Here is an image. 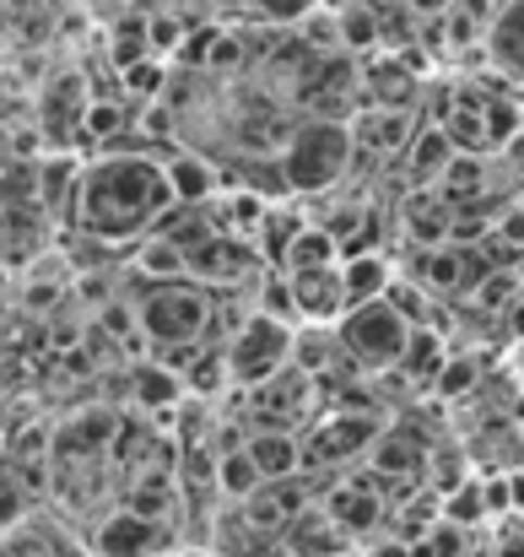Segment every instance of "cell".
<instances>
[{
    "mask_svg": "<svg viewBox=\"0 0 524 557\" xmlns=\"http://www.w3.org/2000/svg\"><path fill=\"white\" fill-rule=\"evenodd\" d=\"M174 206L169 169L147 152H109L82 169L76 189V233L98 244H136L158 227V216Z\"/></svg>",
    "mask_w": 524,
    "mask_h": 557,
    "instance_id": "obj_1",
    "label": "cell"
},
{
    "mask_svg": "<svg viewBox=\"0 0 524 557\" xmlns=\"http://www.w3.org/2000/svg\"><path fill=\"white\" fill-rule=\"evenodd\" d=\"M276 158L287 169L292 195H325L347 180L351 158H357V136L347 120H303V125H292V136Z\"/></svg>",
    "mask_w": 524,
    "mask_h": 557,
    "instance_id": "obj_2",
    "label": "cell"
},
{
    "mask_svg": "<svg viewBox=\"0 0 524 557\" xmlns=\"http://www.w3.org/2000/svg\"><path fill=\"white\" fill-rule=\"evenodd\" d=\"M141 309V336L152 347H174V342H200L211 336V293L200 276H174V282H158L147 298H136Z\"/></svg>",
    "mask_w": 524,
    "mask_h": 557,
    "instance_id": "obj_3",
    "label": "cell"
},
{
    "mask_svg": "<svg viewBox=\"0 0 524 557\" xmlns=\"http://www.w3.org/2000/svg\"><path fill=\"white\" fill-rule=\"evenodd\" d=\"M336 331H341V347L357 369H400L416 325L389 298H367V304H351L336 320Z\"/></svg>",
    "mask_w": 524,
    "mask_h": 557,
    "instance_id": "obj_4",
    "label": "cell"
},
{
    "mask_svg": "<svg viewBox=\"0 0 524 557\" xmlns=\"http://www.w3.org/2000/svg\"><path fill=\"white\" fill-rule=\"evenodd\" d=\"M292 336H298L292 320H276V314H265V309L244 314V320L233 325V336L222 342V347H227V369H233V389H254V384H265L271 373L287 369V363H292Z\"/></svg>",
    "mask_w": 524,
    "mask_h": 557,
    "instance_id": "obj_5",
    "label": "cell"
},
{
    "mask_svg": "<svg viewBox=\"0 0 524 557\" xmlns=\"http://www.w3.org/2000/svg\"><path fill=\"white\" fill-rule=\"evenodd\" d=\"M378 433H384V422H378L373 411H325V417H314L309 433H303V460H309V471H314V466L357 460V455H367V444H373Z\"/></svg>",
    "mask_w": 524,
    "mask_h": 557,
    "instance_id": "obj_6",
    "label": "cell"
},
{
    "mask_svg": "<svg viewBox=\"0 0 524 557\" xmlns=\"http://www.w3.org/2000/svg\"><path fill=\"white\" fill-rule=\"evenodd\" d=\"M260 255L265 249H254V238H244V233H211L189 255V276H200L205 287H244L260 271Z\"/></svg>",
    "mask_w": 524,
    "mask_h": 557,
    "instance_id": "obj_7",
    "label": "cell"
},
{
    "mask_svg": "<svg viewBox=\"0 0 524 557\" xmlns=\"http://www.w3.org/2000/svg\"><path fill=\"white\" fill-rule=\"evenodd\" d=\"M87 103H92V87H87V76H76V71L54 76V82L43 87V98H38V125H43V141L76 147V136H82V120H87Z\"/></svg>",
    "mask_w": 524,
    "mask_h": 557,
    "instance_id": "obj_8",
    "label": "cell"
},
{
    "mask_svg": "<svg viewBox=\"0 0 524 557\" xmlns=\"http://www.w3.org/2000/svg\"><path fill=\"white\" fill-rule=\"evenodd\" d=\"M169 547V531L163 520L141 515V509H114L98 531H92V553L98 557H147V553H163Z\"/></svg>",
    "mask_w": 524,
    "mask_h": 557,
    "instance_id": "obj_9",
    "label": "cell"
},
{
    "mask_svg": "<svg viewBox=\"0 0 524 557\" xmlns=\"http://www.w3.org/2000/svg\"><path fill=\"white\" fill-rule=\"evenodd\" d=\"M378 482H384V476L367 471V476H347L341 487L325 493V509H330V520H336L347 536H373V531H378V520H384V509H389Z\"/></svg>",
    "mask_w": 524,
    "mask_h": 557,
    "instance_id": "obj_10",
    "label": "cell"
},
{
    "mask_svg": "<svg viewBox=\"0 0 524 557\" xmlns=\"http://www.w3.org/2000/svg\"><path fill=\"white\" fill-rule=\"evenodd\" d=\"M244 449L254 455V466L265 471V482H287V476H303V471H309V460H303V433H298V428H271V422H260V428H249Z\"/></svg>",
    "mask_w": 524,
    "mask_h": 557,
    "instance_id": "obj_11",
    "label": "cell"
},
{
    "mask_svg": "<svg viewBox=\"0 0 524 557\" xmlns=\"http://www.w3.org/2000/svg\"><path fill=\"white\" fill-rule=\"evenodd\" d=\"M351 136H357L362 152H384V158H389V152H406V147H411L416 120H411L406 103H378V109H367V114L351 120Z\"/></svg>",
    "mask_w": 524,
    "mask_h": 557,
    "instance_id": "obj_12",
    "label": "cell"
},
{
    "mask_svg": "<svg viewBox=\"0 0 524 557\" xmlns=\"http://www.w3.org/2000/svg\"><path fill=\"white\" fill-rule=\"evenodd\" d=\"M487 60L492 71H503L509 82H524V0H503L487 16Z\"/></svg>",
    "mask_w": 524,
    "mask_h": 557,
    "instance_id": "obj_13",
    "label": "cell"
},
{
    "mask_svg": "<svg viewBox=\"0 0 524 557\" xmlns=\"http://www.w3.org/2000/svg\"><path fill=\"white\" fill-rule=\"evenodd\" d=\"M454 152H460V141L449 136V125H444V120H427V125H416V136H411V147H406L400 158H406L411 185H438Z\"/></svg>",
    "mask_w": 524,
    "mask_h": 557,
    "instance_id": "obj_14",
    "label": "cell"
},
{
    "mask_svg": "<svg viewBox=\"0 0 524 557\" xmlns=\"http://www.w3.org/2000/svg\"><path fill=\"white\" fill-rule=\"evenodd\" d=\"M367 471H378L384 482H400V476H416L422 466H427V449L416 444V433H406V428H384L373 444H367Z\"/></svg>",
    "mask_w": 524,
    "mask_h": 557,
    "instance_id": "obj_15",
    "label": "cell"
},
{
    "mask_svg": "<svg viewBox=\"0 0 524 557\" xmlns=\"http://www.w3.org/2000/svg\"><path fill=\"white\" fill-rule=\"evenodd\" d=\"M5 553L11 557H87L65 531H49L43 520H27V515L5 531Z\"/></svg>",
    "mask_w": 524,
    "mask_h": 557,
    "instance_id": "obj_16",
    "label": "cell"
},
{
    "mask_svg": "<svg viewBox=\"0 0 524 557\" xmlns=\"http://www.w3.org/2000/svg\"><path fill=\"white\" fill-rule=\"evenodd\" d=\"M341 282H347V309L351 304H367V298H384L389 293V260L384 255H373V249H357L341 260Z\"/></svg>",
    "mask_w": 524,
    "mask_h": 557,
    "instance_id": "obj_17",
    "label": "cell"
},
{
    "mask_svg": "<svg viewBox=\"0 0 524 557\" xmlns=\"http://www.w3.org/2000/svg\"><path fill=\"white\" fill-rule=\"evenodd\" d=\"M265 487V471L254 466V455L238 444V449H222V460H216V493L227 498V504H244L249 493H260Z\"/></svg>",
    "mask_w": 524,
    "mask_h": 557,
    "instance_id": "obj_18",
    "label": "cell"
},
{
    "mask_svg": "<svg viewBox=\"0 0 524 557\" xmlns=\"http://www.w3.org/2000/svg\"><path fill=\"white\" fill-rule=\"evenodd\" d=\"M163 169H169L174 200H211L216 185H222V174H216L205 158H195V152H178V158H169Z\"/></svg>",
    "mask_w": 524,
    "mask_h": 557,
    "instance_id": "obj_19",
    "label": "cell"
},
{
    "mask_svg": "<svg viewBox=\"0 0 524 557\" xmlns=\"http://www.w3.org/2000/svg\"><path fill=\"white\" fill-rule=\"evenodd\" d=\"M524 293V276L514 265H487L482 271V282L471 287V304L482 309V314H503V309H514Z\"/></svg>",
    "mask_w": 524,
    "mask_h": 557,
    "instance_id": "obj_20",
    "label": "cell"
},
{
    "mask_svg": "<svg viewBox=\"0 0 524 557\" xmlns=\"http://www.w3.org/2000/svg\"><path fill=\"white\" fill-rule=\"evenodd\" d=\"M438 189L454 200V206H465V200H482V189H487V158L482 152H454L449 158V169H444V180H438Z\"/></svg>",
    "mask_w": 524,
    "mask_h": 557,
    "instance_id": "obj_21",
    "label": "cell"
},
{
    "mask_svg": "<svg viewBox=\"0 0 524 557\" xmlns=\"http://www.w3.org/2000/svg\"><path fill=\"white\" fill-rule=\"evenodd\" d=\"M169 76H174V71H169L158 54H141V60L120 65V92H125L130 103H152V98L169 92Z\"/></svg>",
    "mask_w": 524,
    "mask_h": 557,
    "instance_id": "obj_22",
    "label": "cell"
},
{
    "mask_svg": "<svg viewBox=\"0 0 524 557\" xmlns=\"http://www.w3.org/2000/svg\"><path fill=\"white\" fill-rule=\"evenodd\" d=\"M130 125H136V120H130V98H98V92H92L87 120H82V136H87V141H120Z\"/></svg>",
    "mask_w": 524,
    "mask_h": 557,
    "instance_id": "obj_23",
    "label": "cell"
},
{
    "mask_svg": "<svg viewBox=\"0 0 524 557\" xmlns=\"http://www.w3.org/2000/svg\"><path fill=\"white\" fill-rule=\"evenodd\" d=\"M492 509H487V487L476 482V476H465V482H454L449 487V498H444V520H454V525H482Z\"/></svg>",
    "mask_w": 524,
    "mask_h": 557,
    "instance_id": "obj_24",
    "label": "cell"
},
{
    "mask_svg": "<svg viewBox=\"0 0 524 557\" xmlns=\"http://www.w3.org/2000/svg\"><path fill=\"white\" fill-rule=\"evenodd\" d=\"M341 11V49H378V38H384V22H378V11L373 5H336Z\"/></svg>",
    "mask_w": 524,
    "mask_h": 557,
    "instance_id": "obj_25",
    "label": "cell"
},
{
    "mask_svg": "<svg viewBox=\"0 0 524 557\" xmlns=\"http://www.w3.org/2000/svg\"><path fill=\"white\" fill-rule=\"evenodd\" d=\"M465 542H471V531L438 515V520H433V525L411 542V547H416V557H465Z\"/></svg>",
    "mask_w": 524,
    "mask_h": 557,
    "instance_id": "obj_26",
    "label": "cell"
},
{
    "mask_svg": "<svg viewBox=\"0 0 524 557\" xmlns=\"http://www.w3.org/2000/svg\"><path fill=\"white\" fill-rule=\"evenodd\" d=\"M476 379H482V363H476V358L449 352V358H444V369H438V379H433V389H438V400H460V395H471V389H476Z\"/></svg>",
    "mask_w": 524,
    "mask_h": 557,
    "instance_id": "obj_27",
    "label": "cell"
},
{
    "mask_svg": "<svg viewBox=\"0 0 524 557\" xmlns=\"http://www.w3.org/2000/svg\"><path fill=\"white\" fill-rule=\"evenodd\" d=\"M244 65V38L238 33H227V27H216V38H211V49H205V71H238Z\"/></svg>",
    "mask_w": 524,
    "mask_h": 557,
    "instance_id": "obj_28",
    "label": "cell"
},
{
    "mask_svg": "<svg viewBox=\"0 0 524 557\" xmlns=\"http://www.w3.org/2000/svg\"><path fill=\"white\" fill-rule=\"evenodd\" d=\"M492 244H503V249H524V200H509L503 211H498V222H492Z\"/></svg>",
    "mask_w": 524,
    "mask_h": 557,
    "instance_id": "obj_29",
    "label": "cell"
},
{
    "mask_svg": "<svg viewBox=\"0 0 524 557\" xmlns=\"http://www.w3.org/2000/svg\"><path fill=\"white\" fill-rule=\"evenodd\" d=\"M147 38H152V54H163V49H178L189 38V27L169 11H158V16H147Z\"/></svg>",
    "mask_w": 524,
    "mask_h": 557,
    "instance_id": "obj_30",
    "label": "cell"
},
{
    "mask_svg": "<svg viewBox=\"0 0 524 557\" xmlns=\"http://www.w3.org/2000/svg\"><path fill=\"white\" fill-rule=\"evenodd\" d=\"M320 0H249V11H260L265 22H303Z\"/></svg>",
    "mask_w": 524,
    "mask_h": 557,
    "instance_id": "obj_31",
    "label": "cell"
},
{
    "mask_svg": "<svg viewBox=\"0 0 524 557\" xmlns=\"http://www.w3.org/2000/svg\"><path fill=\"white\" fill-rule=\"evenodd\" d=\"M362 557H416V547H411L406 536H384V542H373Z\"/></svg>",
    "mask_w": 524,
    "mask_h": 557,
    "instance_id": "obj_32",
    "label": "cell"
},
{
    "mask_svg": "<svg viewBox=\"0 0 524 557\" xmlns=\"http://www.w3.org/2000/svg\"><path fill=\"white\" fill-rule=\"evenodd\" d=\"M406 5H411V16H422V22H427V16H444L454 0H406Z\"/></svg>",
    "mask_w": 524,
    "mask_h": 557,
    "instance_id": "obj_33",
    "label": "cell"
},
{
    "mask_svg": "<svg viewBox=\"0 0 524 557\" xmlns=\"http://www.w3.org/2000/svg\"><path fill=\"white\" fill-rule=\"evenodd\" d=\"M205 11H216V16H227V11H249V0H205Z\"/></svg>",
    "mask_w": 524,
    "mask_h": 557,
    "instance_id": "obj_34",
    "label": "cell"
},
{
    "mask_svg": "<svg viewBox=\"0 0 524 557\" xmlns=\"http://www.w3.org/2000/svg\"><path fill=\"white\" fill-rule=\"evenodd\" d=\"M11 158H16V147H11V131H5V125H0V169H5V163H11Z\"/></svg>",
    "mask_w": 524,
    "mask_h": 557,
    "instance_id": "obj_35",
    "label": "cell"
},
{
    "mask_svg": "<svg viewBox=\"0 0 524 557\" xmlns=\"http://www.w3.org/2000/svg\"><path fill=\"white\" fill-rule=\"evenodd\" d=\"M0 87H5V71H0Z\"/></svg>",
    "mask_w": 524,
    "mask_h": 557,
    "instance_id": "obj_36",
    "label": "cell"
},
{
    "mask_svg": "<svg viewBox=\"0 0 524 557\" xmlns=\"http://www.w3.org/2000/svg\"><path fill=\"white\" fill-rule=\"evenodd\" d=\"M0 557H11V553H0Z\"/></svg>",
    "mask_w": 524,
    "mask_h": 557,
    "instance_id": "obj_37",
    "label": "cell"
}]
</instances>
